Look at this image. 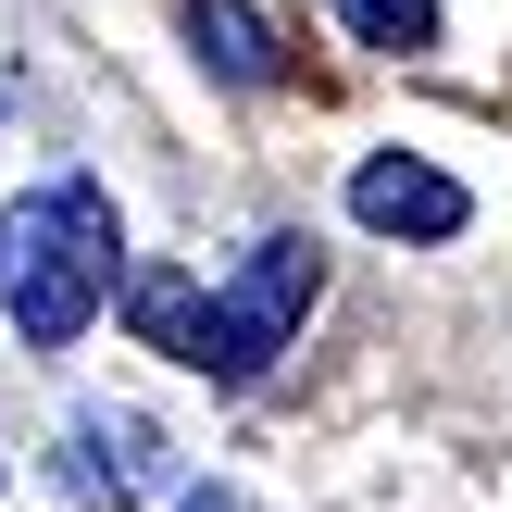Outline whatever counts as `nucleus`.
Returning a JSON list of instances; mask_svg holds the SVG:
<instances>
[{
	"label": "nucleus",
	"instance_id": "1",
	"mask_svg": "<svg viewBox=\"0 0 512 512\" xmlns=\"http://www.w3.org/2000/svg\"><path fill=\"white\" fill-rule=\"evenodd\" d=\"M125 275V225L113 200L88 188V175H50V188H25L13 213H0V313H13L25 350H63L100 325V300H113Z\"/></svg>",
	"mask_w": 512,
	"mask_h": 512
},
{
	"label": "nucleus",
	"instance_id": "2",
	"mask_svg": "<svg viewBox=\"0 0 512 512\" xmlns=\"http://www.w3.org/2000/svg\"><path fill=\"white\" fill-rule=\"evenodd\" d=\"M313 300H325V250H313V238H263L238 288L188 300V338H175V363H200L213 388H250V375H263L275 350L300 338V313H313Z\"/></svg>",
	"mask_w": 512,
	"mask_h": 512
},
{
	"label": "nucleus",
	"instance_id": "3",
	"mask_svg": "<svg viewBox=\"0 0 512 512\" xmlns=\"http://www.w3.org/2000/svg\"><path fill=\"white\" fill-rule=\"evenodd\" d=\"M63 488L88 512H138L163 488V425L150 413H75L63 425Z\"/></svg>",
	"mask_w": 512,
	"mask_h": 512
},
{
	"label": "nucleus",
	"instance_id": "4",
	"mask_svg": "<svg viewBox=\"0 0 512 512\" xmlns=\"http://www.w3.org/2000/svg\"><path fill=\"white\" fill-rule=\"evenodd\" d=\"M350 213L375 225V238H463V175H438V163H413V150H375L363 175H350Z\"/></svg>",
	"mask_w": 512,
	"mask_h": 512
},
{
	"label": "nucleus",
	"instance_id": "5",
	"mask_svg": "<svg viewBox=\"0 0 512 512\" xmlns=\"http://www.w3.org/2000/svg\"><path fill=\"white\" fill-rule=\"evenodd\" d=\"M188 50L225 88H275V25L250 13V0H188Z\"/></svg>",
	"mask_w": 512,
	"mask_h": 512
},
{
	"label": "nucleus",
	"instance_id": "6",
	"mask_svg": "<svg viewBox=\"0 0 512 512\" xmlns=\"http://www.w3.org/2000/svg\"><path fill=\"white\" fill-rule=\"evenodd\" d=\"M338 13H350L363 50H425L438 38V0H338Z\"/></svg>",
	"mask_w": 512,
	"mask_h": 512
},
{
	"label": "nucleus",
	"instance_id": "7",
	"mask_svg": "<svg viewBox=\"0 0 512 512\" xmlns=\"http://www.w3.org/2000/svg\"><path fill=\"white\" fill-rule=\"evenodd\" d=\"M125 313H138L150 350H175V338H188V275H138V288H125Z\"/></svg>",
	"mask_w": 512,
	"mask_h": 512
},
{
	"label": "nucleus",
	"instance_id": "8",
	"mask_svg": "<svg viewBox=\"0 0 512 512\" xmlns=\"http://www.w3.org/2000/svg\"><path fill=\"white\" fill-rule=\"evenodd\" d=\"M175 512H238V500H225V488H188V500H175Z\"/></svg>",
	"mask_w": 512,
	"mask_h": 512
}]
</instances>
